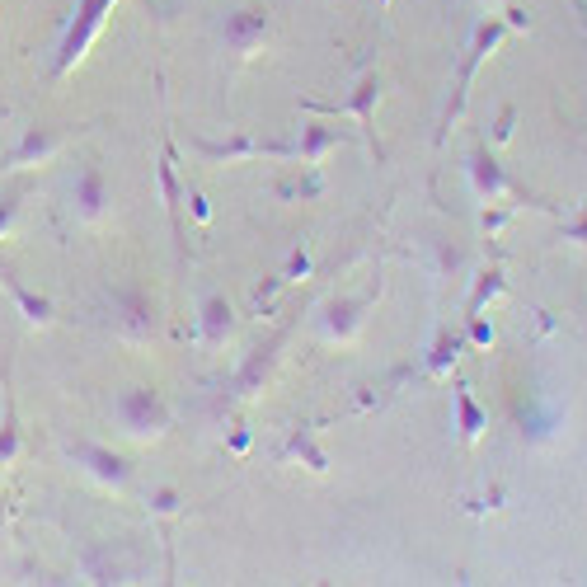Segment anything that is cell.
Instances as JSON below:
<instances>
[{"label":"cell","instance_id":"8992f818","mask_svg":"<svg viewBox=\"0 0 587 587\" xmlns=\"http://www.w3.org/2000/svg\"><path fill=\"white\" fill-rule=\"evenodd\" d=\"M71 198H76V212L80 217H99L104 212V202H109V184H104V174L94 170V165H85V170L76 174V188H71Z\"/></svg>","mask_w":587,"mask_h":587},{"label":"cell","instance_id":"5b68a950","mask_svg":"<svg viewBox=\"0 0 587 587\" xmlns=\"http://www.w3.org/2000/svg\"><path fill=\"white\" fill-rule=\"evenodd\" d=\"M71 456L90 465V470L104 479V484H127V461L118 456V451L94 447V442H80V447H71Z\"/></svg>","mask_w":587,"mask_h":587},{"label":"cell","instance_id":"6da1fadb","mask_svg":"<svg viewBox=\"0 0 587 587\" xmlns=\"http://www.w3.org/2000/svg\"><path fill=\"white\" fill-rule=\"evenodd\" d=\"M109 10H113V0H80L76 5V19H71V29L62 33V47H57V76H66L85 57V47L94 43V33H99V24H104Z\"/></svg>","mask_w":587,"mask_h":587},{"label":"cell","instance_id":"4fadbf2b","mask_svg":"<svg viewBox=\"0 0 587 587\" xmlns=\"http://www.w3.org/2000/svg\"><path fill=\"white\" fill-rule=\"evenodd\" d=\"M0 526H5V498H0Z\"/></svg>","mask_w":587,"mask_h":587},{"label":"cell","instance_id":"52a82bcc","mask_svg":"<svg viewBox=\"0 0 587 587\" xmlns=\"http://www.w3.org/2000/svg\"><path fill=\"white\" fill-rule=\"evenodd\" d=\"M263 29H268V19H263L259 10H240V15L226 19V43L245 52V47H254L263 38Z\"/></svg>","mask_w":587,"mask_h":587},{"label":"cell","instance_id":"9c48e42d","mask_svg":"<svg viewBox=\"0 0 587 587\" xmlns=\"http://www.w3.org/2000/svg\"><path fill=\"white\" fill-rule=\"evenodd\" d=\"M226 329H231V306H226L221 296H212V301H207V334H212V339H221Z\"/></svg>","mask_w":587,"mask_h":587},{"label":"cell","instance_id":"8fae6325","mask_svg":"<svg viewBox=\"0 0 587 587\" xmlns=\"http://www.w3.org/2000/svg\"><path fill=\"white\" fill-rule=\"evenodd\" d=\"M329 141H334L329 132H320V127H310V137H306V155H320V151L329 146Z\"/></svg>","mask_w":587,"mask_h":587},{"label":"cell","instance_id":"30bf717a","mask_svg":"<svg viewBox=\"0 0 587 587\" xmlns=\"http://www.w3.org/2000/svg\"><path fill=\"white\" fill-rule=\"evenodd\" d=\"M19 207H24V188H10V193L0 198V240L10 235V226H15V217H19Z\"/></svg>","mask_w":587,"mask_h":587},{"label":"cell","instance_id":"7a4b0ae2","mask_svg":"<svg viewBox=\"0 0 587 587\" xmlns=\"http://www.w3.org/2000/svg\"><path fill=\"white\" fill-rule=\"evenodd\" d=\"M118 418H123L127 433H137V437H151V433H165V428H170V409H165L160 395L146 386H132L118 395Z\"/></svg>","mask_w":587,"mask_h":587},{"label":"cell","instance_id":"ba28073f","mask_svg":"<svg viewBox=\"0 0 587 587\" xmlns=\"http://www.w3.org/2000/svg\"><path fill=\"white\" fill-rule=\"evenodd\" d=\"M19 414H15V395H5V418H0V465H10L19 456Z\"/></svg>","mask_w":587,"mask_h":587},{"label":"cell","instance_id":"3957f363","mask_svg":"<svg viewBox=\"0 0 587 587\" xmlns=\"http://www.w3.org/2000/svg\"><path fill=\"white\" fill-rule=\"evenodd\" d=\"M62 146V132L57 127H24V137H19V146H15V155H10V165H43L47 155Z\"/></svg>","mask_w":587,"mask_h":587},{"label":"cell","instance_id":"7c38bea8","mask_svg":"<svg viewBox=\"0 0 587 587\" xmlns=\"http://www.w3.org/2000/svg\"><path fill=\"white\" fill-rule=\"evenodd\" d=\"M174 503H179V498H174V494H170V489H160V494H155V508H160V512H170V508H174Z\"/></svg>","mask_w":587,"mask_h":587},{"label":"cell","instance_id":"277c9868","mask_svg":"<svg viewBox=\"0 0 587 587\" xmlns=\"http://www.w3.org/2000/svg\"><path fill=\"white\" fill-rule=\"evenodd\" d=\"M0 282H5V287H10V296L19 301L24 320H33V325H52V301H47V296H38L33 287H24V278H19L10 263H0Z\"/></svg>","mask_w":587,"mask_h":587}]
</instances>
